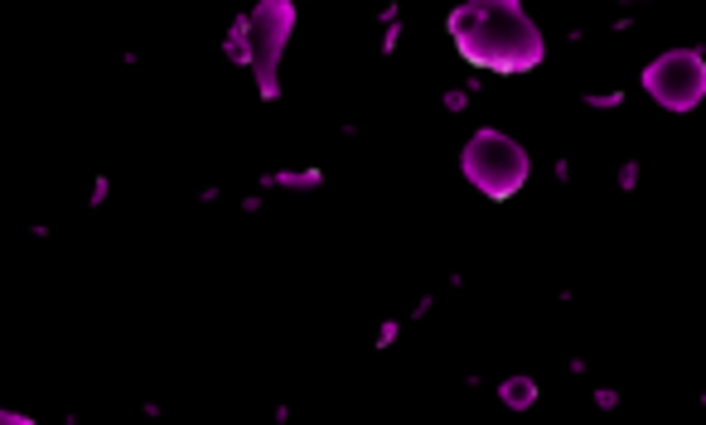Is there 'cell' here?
Instances as JSON below:
<instances>
[{
	"label": "cell",
	"instance_id": "2",
	"mask_svg": "<svg viewBox=\"0 0 706 425\" xmlns=\"http://www.w3.org/2000/svg\"><path fill=\"white\" fill-rule=\"evenodd\" d=\"M465 174L470 184L488 199H513L518 189L528 184V150L518 146L513 136L504 130H480V136L465 146Z\"/></svg>",
	"mask_w": 706,
	"mask_h": 425
},
{
	"label": "cell",
	"instance_id": "5",
	"mask_svg": "<svg viewBox=\"0 0 706 425\" xmlns=\"http://www.w3.org/2000/svg\"><path fill=\"white\" fill-rule=\"evenodd\" d=\"M702 401H706V391H702Z\"/></svg>",
	"mask_w": 706,
	"mask_h": 425
},
{
	"label": "cell",
	"instance_id": "4",
	"mask_svg": "<svg viewBox=\"0 0 706 425\" xmlns=\"http://www.w3.org/2000/svg\"><path fill=\"white\" fill-rule=\"evenodd\" d=\"M504 397H508V407L523 411V407H532V401H537V387H532L528 377H518V383H508V387H504Z\"/></svg>",
	"mask_w": 706,
	"mask_h": 425
},
{
	"label": "cell",
	"instance_id": "3",
	"mask_svg": "<svg viewBox=\"0 0 706 425\" xmlns=\"http://www.w3.org/2000/svg\"><path fill=\"white\" fill-rule=\"evenodd\" d=\"M644 92L662 112H697L706 102V53L702 49H668L644 68Z\"/></svg>",
	"mask_w": 706,
	"mask_h": 425
},
{
	"label": "cell",
	"instance_id": "1",
	"mask_svg": "<svg viewBox=\"0 0 706 425\" xmlns=\"http://www.w3.org/2000/svg\"><path fill=\"white\" fill-rule=\"evenodd\" d=\"M450 39L480 68L528 73L542 63V29L518 0H470L450 15Z\"/></svg>",
	"mask_w": 706,
	"mask_h": 425
}]
</instances>
